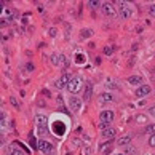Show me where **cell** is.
Segmentation results:
<instances>
[{
    "label": "cell",
    "mask_w": 155,
    "mask_h": 155,
    "mask_svg": "<svg viewBox=\"0 0 155 155\" xmlns=\"http://www.w3.org/2000/svg\"><path fill=\"white\" fill-rule=\"evenodd\" d=\"M82 87H83V80L80 77H72L71 82H69V85H67V90L71 91L72 94H77V93L82 91Z\"/></svg>",
    "instance_id": "obj_1"
},
{
    "label": "cell",
    "mask_w": 155,
    "mask_h": 155,
    "mask_svg": "<svg viewBox=\"0 0 155 155\" xmlns=\"http://www.w3.org/2000/svg\"><path fill=\"white\" fill-rule=\"evenodd\" d=\"M50 62L53 66H59V67H66L69 66V61L64 54H61V53H53L50 56Z\"/></svg>",
    "instance_id": "obj_2"
},
{
    "label": "cell",
    "mask_w": 155,
    "mask_h": 155,
    "mask_svg": "<svg viewBox=\"0 0 155 155\" xmlns=\"http://www.w3.org/2000/svg\"><path fill=\"white\" fill-rule=\"evenodd\" d=\"M114 118H115V115H114L112 110H102L99 114V120H101V125L102 126H109V125L114 122Z\"/></svg>",
    "instance_id": "obj_3"
},
{
    "label": "cell",
    "mask_w": 155,
    "mask_h": 155,
    "mask_svg": "<svg viewBox=\"0 0 155 155\" xmlns=\"http://www.w3.org/2000/svg\"><path fill=\"white\" fill-rule=\"evenodd\" d=\"M117 7H118V13L122 15L123 18H130V16L133 15V8H131L130 3H126V2H118Z\"/></svg>",
    "instance_id": "obj_4"
},
{
    "label": "cell",
    "mask_w": 155,
    "mask_h": 155,
    "mask_svg": "<svg viewBox=\"0 0 155 155\" xmlns=\"http://www.w3.org/2000/svg\"><path fill=\"white\" fill-rule=\"evenodd\" d=\"M71 78H72V77L69 75V74H62L59 78H56V80H54V88H56V90H62L64 87H67V85H69Z\"/></svg>",
    "instance_id": "obj_5"
},
{
    "label": "cell",
    "mask_w": 155,
    "mask_h": 155,
    "mask_svg": "<svg viewBox=\"0 0 155 155\" xmlns=\"http://www.w3.org/2000/svg\"><path fill=\"white\" fill-rule=\"evenodd\" d=\"M47 123H48L47 115H37V128H38V131H40L42 134L48 133V126H47Z\"/></svg>",
    "instance_id": "obj_6"
},
{
    "label": "cell",
    "mask_w": 155,
    "mask_h": 155,
    "mask_svg": "<svg viewBox=\"0 0 155 155\" xmlns=\"http://www.w3.org/2000/svg\"><path fill=\"white\" fill-rule=\"evenodd\" d=\"M101 10H102V13H104L106 16H109V18H114V16L117 15V10H115V7H114L112 3H109V2H106V3H101Z\"/></svg>",
    "instance_id": "obj_7"
},
{
    "label": "cell",
    "mask_w": 155,
    "mask_h": 155,
    "mask_svg": "<svg viewBox=\"0 0 155 155\" xmlns=\"http://www.w3.org/2000/svg\"><path fill=\"white\" fill-rule=\"evenodd\" d=\"M115 134H117L115 128H112V126H102L101 136L104 137V139H112V137H115Z\"/></svg>",
    "instance_id": "obj_8"
},
{
    "label": "cell",
    "mask_w": 155,
    "mask_h": 155,
    "mask_svg": "<svg viewBox=\"0 0 155 155\" xmlns=\"http://www.w3.org/2000/svg\"><path fill=\"white\" fill-rule=\"evenodd\" d=\"M69 107H71L72 112H78L80 109H82V101H80L77 96H72L71 99H69Z\"/></svg>",
    "instance_id": "obj_9"
},
{
    "label": "cell",
    "mask_w": 155,
    "mask_h": 155,
    "mask_svg": "<svg viewBox=\"0 0 155 155\" xmlns=\"http://www.w3.org/2000/svg\"><path fill=\"white\" fill-rule=\"evenodd\" d=\"M37 147L42 150L43 153H51L53 152V146H51V142H48V141H43V139H40L38 141V144H37Z\"/></svg>",
    "instance_id": "obj_10"
},
{
    "label": "cell",
    "mask_w": 155,
    "mask_h": 155,
    "mask_svg": "<svg viewBox=\"0 0 155 155\" xmlns=\"http://www.w3.org/2000/svg\"><path fill=\"white\" fill-rule=\"evenodd\" d=\"M150 87L149 85H141V87H137L136 88V91H134V94L137 96V97H144V96H147V94H150Z\"/></svg>",
    "instance_id": "obj_11"
},
{
    "label": "cell",
    "mask_w": 155,
    "mask_h": 155,
    "mask_svg": "<svg viewBox=\"0 0 155 155\" xmlns=\"http://www.w3.org/2000/svg\"><path fill=\"white\" fill-rule=\"evenodd\" d=\"M7 155H24V152L21 150L18 144H10L7 146Z\"/></svg>",
    "instance_id": "obj_12"
},
{
    "label": "cell",
    "mask_w": 155,
    "mask_h": 155,
    "mask_svg": "<svg viewBox=\"0 0 155 155\" xmlns=\"http://www.w3.org/2000/svg\"><path fill=\"white\" fill-rule=\"evenodd\" d=\"M112 101H114V96L109 93V91L101 93L99 96H97V102H99V104H107V102H112Z\"/></svg>",
    "instance_id": "obj_13"
},
{
    "label": "cell",
    "mask_w": 155,
    "mask_h": 155,
    "mask_svg": "<svg viewBox=\"0 0 155 155\" xmlns=\"http://www.w3.org/2000/svg\"><path fill=\"white\" fill-rule=\"evenodd\" d=\"M104 85H106L107 88H110V90L118 88V83L115 82V78H114V77H107V78L104 80Z\"/></svg>",
    "instance_id": "obj_14"
},
{
    "label": "cell",
    "mask_w": 155,
    "mask_h": 155,
    "mask_svg": "<svg viewBox=\"0 0 155 155\" xmlns=\"http://www.w3.org/2000/svg\"><path fill=\"white\" fill-rule=\"evenodd\" d=\"M0 7H2V18H5V21H2V24H5L7 21H10V19H11V11H10L7 7H5L3 3L0 5Z\"/></svg>",
    "instance_id": "obj_15"
},
{
    "label": "cell",
    "mask_w": 155,
    "mask_h": 155,
    "mask_svg": "<svg viewBox=\"0 0 155 155\" xmlns=\"http://www.w3.org/2000/svg\"><path fill=\"white\" fill-rule=\"evenodd\" d=\"M128 83H130V85H137V87H141V85H142V77H139V75H131V77L128 78Z\"/></svg>",
    "instance_id": "obj_16"
},
{
    "label": "cell",
    "mask_w": 155,
    "mask_h": 155,
    "mask_svg": "<svg viewBox=\"0 0 155 155\" xmlns=\"http://www.w3.org/2000/svg\"><path fill=\"white\" fill-rule=\"evenodd\" d=\"M130 142H131V136H122V137H118L117 144L118 146H128Z\"/></svg>",
    "instance_id": "obj_17"
},
{
    "label": "cell",
    "mask_w": 155,
    "mask_h": 155,
    "mask_svg": "<svg viewBox=\"0 0 155 155\" xmlns=\"http://www.w3.org/2000/svg\"><path fill=\"white\" fill-rule=\"evenodd\" d=\"M80 35H82L83 38H88V37L93 35V31H91V29H83L82 32H80Z\"/></svg>",
    "instance_id": "obj_18"
},
{
    "label": "cell",
    "mask_w": 155,
    "mask_h": 155,
    "mask_svg": "<svg viewBox=\"0 0 155 155\" xmlns=\"http://www.w3.org/2000/svg\"><path fill=\"white\" fill-rule=\"evenodd\" d=\"M144 133H147V134H155V125H147L146 126V130H144Z\"/></svg>",
    "instance_id": "obj_19"
},
{
    "label": "cell",
    "mask_w": 155,
    "mask_h": 155,
    "mask_svg": "<svg viewBox=\"0 0 155 155\" xmlns=\"http://www.w3.org/2000/svg\"><path fill=\"white\" fill-rule=\"evenodd\" d=\"M90 96H91V85L88 83L87 88H85V99H90Z\"/></svg>",
    "instance_id": "obj_20"
},
{
    "label": "cell",
    "mask_w": 155,
    "mask_h": 155,
    "mask_svg": "<svg viewBox=\"0 0 155 155\" xmlns=\"http://www.w3.org/2000/svg\"><path fill=\"white\" fill-rule=\"evenodd\" d=\"M99 2H97V0H90V2H88V7L90 8H97V7H99Z\"/></svg>",
    "instance_id": "obj_21"
},
{
    "label": "cell",
    "mask_w": 155,
    "mask_h": 155,
    "mask_svg": "<svg viewBox=\"0 0 155 155\" xmlns=\"http://www.w3.org/2000/svg\"><path fill=\"white\" fill-rule=\"evenodd\" d=\"M126 153L136 155V153H137V150H136V147H133V146H128V147H126Z\"/></svg>",
    "instance_id": "obj_22"
},
{
    "label": "cell",
    "mask_w": 155,
    "mask_h": 155,
    "mask_svg": "<svg viewBox=\"0 0 155 155\" xmlns=\"http://www.w3.org/2000/svg\"><path fill=\"white\" fill-rule=\"evenodd\" d=\"M146 120H147V117H146V115H142V114L136 115V122H137V123H142V122H146Z\"/></svg>",
    "instance_id": "obj_23"
},
{
    "label": "cell",
    "mask_w": 155,
    "mask_h": 155,
    "mask_svg": "<svg viewBox=\"0 0 155 155\" xmlns=\"http://www.w3.org/2000/svg\"><path fill=\"white\" fill-rule=\"evenodd\" d=\"M149 15H150V16H155V3L149 7Z\"/></svg>",
    "instance_id": "obj_24"
},
{
    "label": "cell",
    "mask_w": 155,
    "mask_h": 155,
    "mask_svg": "<svg viewBox=\"0 0 155 155\" xmlns=\"http://www.w3.org/2000/svg\"><path fill=\"white\" fill-rule=\"evenodd\" d=\"M149 146H150V147H155V134L150 136V139H149Z\"/></svg>",
    "instance_id": "obj_25"
},
{
    "label": "cell",
    "mask_w": 155,
    "mask_h": 155,
    "mask_svg": "<svg viewBox=\"0 0 155 155\" xmlns=\"http://www.w3.org/2000/svg\"><path fill=\"white\" fill-rule=\"evenodd\" d=\"M104 53H106L107 56H110V54H112V48H110V47H106V48H104Z\"/></svg>",
    "instance_id": "obj_26"
},
{
    "label": "cell",
    "mask_w": 155,
    "mask_h": 155,
    "mask_svg": "<svg viewBox=\"0 0 155 155\" xmlns=\"http://www.w3.org/2000/svg\"><path fill=\"white\" fill-rule=\"evenodd\" d=\"M83 152H85V155H90V153H91V149H90L88 146H85V147H83Z\"/></svg>",
    "instance_id": "obj_27"
},
{
    "label": "cell",
    "mask_w": 155,
    "mask_h": 155,
    "mask_svg": "<svg viewBox=\"0 0 155 155\" xmlns=\"http://www.w3.org/2000/svg\"><path fill=\"white\" fill-rule=\"evenodd\" d=\"M10 101H11V104H13V106H15L16 109H18V107H19V104H18V101H16V99H15V97H11V99H10Z\"/></svg>",
    "instance_id": "obj_28"
},
{
    "label": "cell",
    "mask_w": 155,
    "mask_h": 155,
    "mask_svg": "<svg viewBox=\"0 0 155 155\" xmlns=\"http://www.w3.org/2000/svg\"><path fill=\"white\" fill-rule=\"evenodd\" d=\"M149 114H150L152 117H155V106H152L150 109H149Z\"/></svg>",
    "instance_id": "obj_29"
},
{
    "label": "cell",
    "mask_w": 155,
    "mask_h": 155,
    "mask_svg": "<svg viewBox=\"0 0 155 155\" xmlns=\"http://www.w3.org/2000/svg\"><path fill=\"white\" fill-rule=\"evenodd\" d=\"M50 35L51 37H56V29H50Z\"/></svg>",
    "instance_id": "obj_30"
},
{
    "label": "cell",
    "mask_w": 155,
    "mask_h": 155,
    "mask_svg": "<svg viewBox=\"0 0 155 155\" xmlns=\"http://www.w3.org/2000/svg\"><path fill=\"white\" fill-rule=\"evenodd\" d=\"M26 69H27V71H34V64H27Z\"/></svg>",
    "instance_id": "obj_31"
},
{
    "label": "cell",
    "mask_w": 155,
    "mask_h": 155,
    "mask_svg": "<svg viewBox=\"0 0 155 155\" xmlns=\"http://www.w3.org/2000/svg\"><path fill=\"white\" fill-rule=\"evenodd\" d=\"M72 142H74V144H72V146H74V147H77V146H78V139H74V141H72Z\"/></svg>",
    "instance_id": "obj_32"
},
{
    "label": "cell",
    "mask_w": 155,
    "mask_h": 155,
    "mask_svg": "<svg viewBox=\"0 0 155 155\" xmlns=\"http://www.w3.org/2000/svg\"><path fill=\"white\" fill-rule=\"evenodd\" d=\"M114 155H125V153H114Z\"/></svg>",
    "instance_id": "obj_33"
}]
</instances>
